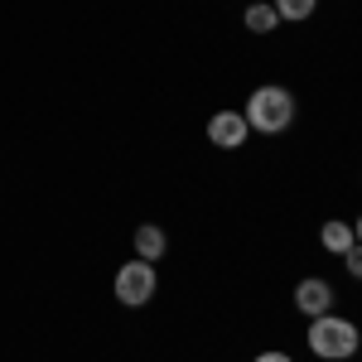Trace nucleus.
I'll use <instances>...</instances> for the list:
<instances>
[{
	"instance_id": "9d476101",
	"label": "nucleus",
	"mask_w": 362,
	"mask_h": 362,
	"mask_svg": "<svg viewBox=\"0 0 362 362\" xmlns=\"http://www.w3.org/2000/svg\"><path fill=\"white\" fill-rule=\"evenodd\" d=\"M343 266H348V276H362V251H343Z\"/></svg>"
},
{
	"instance_id": "0eeeda50",
	"label": "nucleus",
	"mask_w": 362,
	"mask_h": 362,
	"mask_svg": "<svg viewBox=\"0 0 362 362\" xmlns=\"http://www.w3.org/2000/svg\"><path fill=\"white\" fill-rule=\"evenodd\" d=\"M165 251H169V237H165V227H160V223H140L136 227V256H140V261L155 266Z\"/></svg>"
},
{
	"instance_id": "20e7f679",
	"label": "nucleus",
	"mask_w": 362,
	"mask_h": 362,
	"mask_svg": "<svg viewBox=\"0 0 362 362\" xmlns=\"http://www.w3.org/2000/svg\"><path fill=\"white\" fill-rule=\"evenodd\" d=\"M295 309L305 314V319H319V314H329L334 309V285L319 276H305L295 285Z\"/></svg>"
},
{
	"instance_id": "9b49d317",
	"label": "nucleus",
	"mask_w": 362,
	"mask_h": 362,
	"mask_svg": "<svg viewBox=\"0 0 362 362\" xmlns=\"http://www.w3.org/2000/svg\"><path fill=\"white\" fill-rule=\"evenodd\" d=\"M251 362H295L290 353H280V348H266V353H256Z\"/></svg>"
},
{
	"instance_id": "423d86ee",
	"label": "nucleus",
	"mask_w": 362,
	"mask_h": 362,
	"mask_svg": "<svg viewBox=\"0 0 362 362\" xmlns=\"http://www.w3.org/2000/svg\"><path fill=\"white\" fill-rule=\"evenodd\" d=\"M319 247L329 251V256L353 251V247H358V223H348V218H329V223L319 227Z\"/></svg>"
},
{
	"instance_id": "39448f33",
	"label": "nucleus",
	"mask_w": 362,
	"mask_h": 362,
	"mask_svg": "<svg viewBox=\"0 0 362 362\" xmlns=\"http://www.w3.org/2000/svg\"><path fill=\"white\" fill-rule=\"evenodd\" d=\"M247 121H242V112H218L208 116V140L218 145V150H242L247 145Z\"/></svg>"
},
{
	"instance_id": "6e6552de",
	"label": "nucleus",
	"mask_w": 362,
	"mask_h": 362,
	"mask_svg": "<svg viewBox=\"0 0 362 362\" xmlns=\"http://www.w3.org/2000/svg\"><path fill=\"white\" fill-rule=\"evenodd\" d=\"M242 25H247L251 34H271V29L280 25V15H276V5H271V0H251L247 15H242Z\"/></svg>"
},
{
	"instance_id": "f257e3e1",
	"label": "nucleus",
	"mask_w": 362,
	"mask_h": 362,
	"mask_svg": "<svg viewBox=\"0 0 362 362\" xmlns=\"http://www.w3.org/2000/svg\"><path fill=\"white\" fill-rule=\"evenodd\" d=\"M295 116H300V102H295V92H290V87L261 83L247 97L242 121H247V131H256V136H285V131L295 126Z\"/></svg>"
},
{
	"instance_id": "1a4fd4ad",
	"label": "nucleus",
	"mask_w": 362,
	"mask_h": 362,
	"mask_svg": "<svg viewBox=\"0 0 362 362\" xmlns=\"http://www.w3.org/2000/svg\"><path fill=\"white\" fill-rule=\"evenodd\" d=\"M271 5H276L280 20H295V25H300V20H309V15L319 10V0H271Z\"/></svg>"
},
{
	"instance_id": "f03ea898",
	"label": "nucleus",
	"mask_w": 362,
	"mask_h": 362,
	"mask_svg": "<svg viewBox=\"0 0 362 362\" xmlns=\"http://www.w3.org/2000/svg\"><path fill=\"white\" fill-rule=\"evenodd\" d=\"M309 353L314 358H324V362H353V353H358V324L353 319H343V314H319V319H309Z\"/></svg>"
},
{
	"instance_id": "7ed1b4c3",
	"label": "nucleus",
	"mask_w": 362,
	"mask_h": 362,
	"mask_svg": "<svg viewBox=\"0 0 362 362\" xmlns=\"http://www.w3.org/2000/svg\"><path fill=\"white\" fill-rule=\"evenodd\" d=\"M155 290H160V276H155L150 261H140V256L136 261H121V271H116V280H112V295L126 309H145L155 300Z\"/></svg>"
}]
</instances>
